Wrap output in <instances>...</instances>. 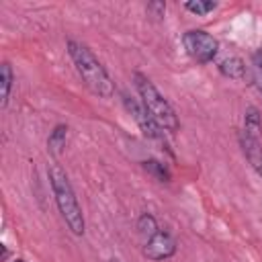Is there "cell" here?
<instances>
[{
	"instance_id": "cell-1",
	"label": "cell",
	"mask_w": 262,
	"mask_h": 262,
	"mask_svg": "<svg viewBox=\"0 0 262 262\" xmlns=\"http://www.w3.org/2000/svg\"><path fill=\"white\" fill-rule=\"evenodd\" d=\"M66 49H68V55L74 61V68H76L78 76L88 86V90L94 92L100 98H111L115 94V84H113L108 72L104 70V66L92 53V49L88 45L80 43V41H74V39H68Z\"/></svg>"
},
{
	"instance_id": "cell-2",
	"label": "cell",
	"mask_w": 262,
	"mask_h": 262,
	"mask_svg": "<svg viewBox=\"0 0 262 262\" xmlns=\"http://www.w3.org/2000/svg\"><path fill=\"white\" fill-rule=\"evenodd\" d=\"M47 176H49V184H51V190H53L55 205H57L59 215L66 221L68 229L74 235H84V231H86L84 213H82V207L78 203V196L72 188V182H70L68 174L63 172V168L59 164H51L47 168Z\"/></svg>"
},
{
	"instance_id": "cell-3",
	"label": "cell",
	"mask_w": 262,
	"mask_h": 262,
	"mask_svg": "<svg viewBox=\"0 0 262 262\" xmlns=\"http://www.w3.org/2000/svg\"><path fill=\"white\" fill-rule=\"evenodd\" d=\"M133 82H135V90L139 94L141 104L145 106V111L151 115V119L168 133H176L180 129V121L178 115L174 111V106L168 102V98L156 88V84L141 72L133 74Z\"/></svg>"
},
{
	"instance_id": "cell-4",
	"label": "cell",
	"mask_w": 262,
	"mask_h": 262,
	"mask_svg": "<svg viewBox=\"0 0 262 262\" xmlns=\"http://www.w3.org/2000/svg\"><path fill=\"white\" fill-rule=\"evenodd\" d=\"M182 45L186 49V53L196 61V63H209L215 59L217 51H219V41L203 31V29H190L182 35Z\"/></svg>"
},
{
	"instance_id": "cell-5",
	"label": "cell",
	"mask_w": 262,
	"mask_h": 262,
	"mask_svg": "<svg viewBox=\"0 0 262 262\" xmlns=\"http://www.w3.org/2000/svg\"><path fill=\"white\" fill-rule=\"evenodd\" d=\"M123 104L125 108L131 113V117L135 119V123L139 125L141 133L147 137V139H156V141H162L164 137V129L151 119V115L145 111V106L141 104V100L129 96V94H123Z\"/></svg>"
},
{
	"instance_id": "cell-6",
	"label": "cell",
	"mask_w": 262,
	"mask_h": 262,
	"mask_svg": "<svg viewBox=\"0 0 262 262\" xmlns=\"http://www.w3.org/2000/svg\"><path fill=\"white\" fill-rule=\"evenodd\" d=\"M174 252H176V239L164 229H158L154 235L145 237L143 246H141V254L154 262L166 260V258L174 256Z\"/></svg>"
},
{
	"instance_id": "cell-7",
	"label": "cell",
	"mask_w": 262,
	"mask_h": 262,
	"mask_svg": "<svg viewBox=\"0 0 262 262\" xmlns=\"http://www.w3.org/2000/svg\"><path fill=\"white\" fill-rule=\"evenodd\" d=\"M237 141H239V147H242L246 160L250 162L254 172L262 178V143H260V139L248 135L246 131H239L237 133Z\"/></svg>"
},
{
	"instance_id": "cell-8",
	"label": "cell",
	"mask_w": 262,
	"mask_h": 262,
	"mask_svg": "<svg viewBox=\"0 0 262 262\" xmlns=\"http://www.w3.org/2000/svg\"><path fill=\"white\" fill-rule=\"evenodd\" d=\"M217 68L225 78H231V80H244L246 78V63L237 55H229V57L221 59Z\"/></svg>"
},
{
	"instance_id": "cell-9",
	"label": "cell",
	"mask_w": 262,
	"mask_h": 262,
	"mask_svg": "<svg viewBox=\"0 0 262 262\" xmlns=\"http://www.w3.org/2000/svg\"><path fill=\"white\" fill-rule=\"evenodd\" d=\"M66 143H68V125H55L47 137V151L59 158L66 149Z\"/></svg>"
},
{
	"instance_id": "cell-10",
	"label": "cell",
	"mask_w": 262,
	"mask_h": 262,
	"mask_svg": "<svg viewBox=\"0 0 262 262\" xmlns=\"http://www.w3.org/2000/svg\"><path fill=\"white\" fill-rule=\"evenodd\" d=\"M12 82H14L12 68H10L8 61H2V66H0V106H2V108H6V104H8L10 90H12Z\"/></svg>"
},
{
	"instance_id": "cell-11",
	"label": "cell",
	"mask_w": 262,
	"mask_h": 262,
	"mask_svg": "<svg viewBox=\"0 0 262 262\" xmlns=\"http://www.w3.org/2000/svg\"><path fill=\"white\" fill-rule=\"evenodd\" d=\"M244 125H246V133L252 135V137H260V131H262V117H260V111L256 106H248L246 113H244Z\"/></svg>"
},
{
	"instance_id": "cell-12",
	"label": "cell",
	"mask_w": 262,
	"mask_h": 262,
	"mask_svg": "<svg viewBox=\"0 0 262 262\" xmlns=\"http://www.w3.org/2000/svg\"><path fill=\"white\" fill-rule=\"evenodd\" d=\"M141 166H143V170H147L156 180H160V182H170V170L162 164V162H158V160H143L141 162Z\"/></svg>"
},
{
	"instance_id": "cell-13",
	"label": "cell",
	"mask_w": 262,
	"mask_h": 262,
	"mask_svg": "<svg viewBox=\"0 0 262 262\" xmlns=\"http://www.w3.org/2000/svg\"><path fill=\"white\" fill-rule=\"evenodd\" d=\"M158 229H160L158 227V221H156V217L151 213H141L139 215V219H137V231H139V235L143 239L149 237V235H154Z\"/></svg>"
},
{
	"instance_id": "cell-14",
	"label": "cell",
	"mask_w": 262,
	"mask_h": 262,
	"mask_svg": "<svg viewBox=\"0 0 262 262\" xmlns=\"http://www.w3.org/2000/svg\"><path fill=\"white\" fill-rule=\"evenodd\" d=\"M184 8L192 14L203 16V14H209L211 10H215L217 2H213V0H190V2H184Z\"/></svg>"
},
{
	"instance_id": "cell-15",
	"label": "cell",
	"mask_w": 262,
	"mask_h": 262,
	"mask_svg": "<svg viewBox=\"0 0 262 262\" xmlns=\"http://www.w3.org/2000/svg\"><path fill=\"white\" fill-rule=\"evenodd\" d=\"M145 10H147V14L160 18V16H164V12H166V4H164V2H149Z\"/></svg>"
},
{
	"instance_id": "cell-16",
	"label": "cell",
	"mask_w": 262,
	"mask_h": 262,
	"mask_svg": "<svg viewBox=\"0 0 262 262\" xmlns=\"http://www.w3.org/2000/svg\"><path fill=\"white\" fill-rule=\"evenodd\" d=\"M254 61H256V66H258V68H262V47L254 53Z\"/></svg>"
},
{
	"instance_id": "cell-17",
	"label": "cell",
	"mask_w": 262,
	"mask_h": 262,
	"mask_svg": "<svg viewBox=\"0 0 262 262\" xmlns=\"http://www.w3.org/2000/svg\"><path fill=\"white\" fill-rule=\"evenodd\" d=\"M108 262H121V260H119V258H111Z\"/></svg>"
},
{
	"instance_id": "cell-18",
	"label": "cell",
	"mask_w": 262,
	"mask_h": 262,
	"mask_svg": "<svg viewBox=\"0 0 262 262\" xmlns=\"http://www.w3.org/2000/svg\"><path fill=\"white\" fill-rule=\"evenodd\" d=\"M14 262H25V260H20V258H18V260H14Z\"/></svg>"
},
{
	"instance_id": "cell-19",
	"label": "cell",
	"mask_w": 262,
	"mask_h": 262,
	"mask_svg": "<svg viewBox=\"0 0 262 262\" xmlns=\"http://www.w3.org/2000/svg\"><path fill=\"white\" fill-rule=\"evenodd\" d=\"M260 92H262V84H260Z\"/></svg>"
}]
</instances>
